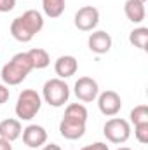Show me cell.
<instances>
[{
    "label": "cell",
    "mask_w": 148,
    "mask_h": 150,
    "mask_svg": "<svg viewBox=\"0 0 148 150\" xmlns=\"http://www.w3.org/2000/svg\"><path fill=\"white\" fill-rule=\"evenodd\" d=\"M87 108L82 103H70L59 122V134L66 140H78L85 134Z\"/></svg>",
    "instance_id": "1"
},
{
    "label": "cell",
    "mask_w": 148,
    "mask_h": 150,
    "mask_svg": "<svg viewBox=\"0 0 148 150\" xmlns=\"http://www.w3.org/2000/svg\"><path fill=\"white\" fill-rule=\"evenodd\" d=\"M42 28H44V16L35 9H30V11L23 12L21 16H18L16 19H12L11 35L18 42L26 44L35 37Z\"/></svg>",
    "instance_id": "2"
},
{
    "label": "cell",
    "mask_w": 148,
    "mask_h": 150,
    "mask_svg": "<svg viewBox=\"0 0 148 150\" xmlns=\"http://www.w3.org/2000/svg\"><path fill=\"white\" fill-rule=\"evenodd\" d=\"M32 70H33V67L30 63L28 54L26 52H18L11 58L9 63H5L2 67L0 77H2L5 86H18L30 75Z\"/></svg>",
    "instance_id": "3"
},
{
    "label": "cell",
    "mask_w": 148,
    "mask_h": 150,
    "mask_svg": "<svg viewBox=\"0 0 148 150\" xmlns=\"http://www.w3.org/2000/svg\"><path fill=\"white\" fill-rule=\"evenodd\" d=\"M42 98L45 100L47 105L54 107V108H59L63 107L65 103H68V98H70V87L68 84L63 80V79H49L44 87H42Z\"/></svg>",
    "instance_id": "4"
},
{
    "label": "cell",
    "mask_w": 148,
    "mask_h": 150,
    "mask_svg": "<svg viewBox=\"0 0 148 150\" xmlns=\"http://www.w3.org/2000/svg\"><path fill=\"white\" fill-rule=\"evenodd\" d=\"M42 107V96L35 89H25L19 93L16 101V115L19 120H32Z\"/></svg>",
    "instance_id": "5"
},
{
    "label": "cell",
    "mask_w": 148,
    "mask_h": 150,
    "mask_svg": "<svg viewBox=\"0 0 148 150\" xmlns=\"http://www.w3.org/2000/svg\"><path fill=\"white\" fill-rule=\"evenodd\" d=\"M103 134L110 143L120 145V143H125L131 138V126L125 119L111 117L103 126Z\"/></svg>",
    "instance_id": "6"
},
{
    "label": "cell",
    "mask_w": 148,
    "mask_h": 150,
    "mask_svg": "<svg viewBox=\"0 0 148 150\" xmlns=\"http://www.w3.org/2000/svg\"><path fill=\"white\" fill-rule=\"evenodd\" d=\"M73 23L80 32H92L99 23V11L92 5H84L75 12Z\"/></svg>",
    "instance_id": "7"
},
{
    "label": "cell",
    "mask_w": 148,
    "mask_h": 150,
    "mask_svg": "<svg viewBox=\"0 0 148 150\" xmlns=\"http://www.w3.org/2000/svg\"><path fill=\"white\" fill-rule=\"evenodd\" d=\"M75 96L84 103H92L99 94V86L91 77H80L73 86Z\"/></svg>",
    "instance_id": "8"
},
{
    "label": "cell",
    "mask_w": 148,
    "mask_h": 150,
    "mask_svg": "<svg viewBox=\"0 0 148 150\" xmlns=\"http://www.w3.org/2000/svg\"><path fill=\"white\" fill-rule=\"evenodd\" d=\"M98 107L99 112L106 117H115L122 108V98L118 96V93L115 91H103L101 94H98Z\"/></svg>",
    "instance_id": "9"
},
{
    "label": "cell",
    "mask_w": 148,
    "mask_h": 150,
    "mask_svg": "<svg viewBox=\"0 0 148 150\" xmlns=\"http://www.w3.org/2000/svg\"><path fill=\"white\" fill-rule=\"evenodd\" d=\"M23 142L26 147L30 149H40L42 145L47 143V131L45 127L38 126V124H30L23 129Z\"/></svg>",
    "instance_id": "10"
},
{
    "label": "cell",
    "mask_w": 148,
    "mask_h": 150,
    "mask_svg": "<svg viewBox=\"0 0 148 150\" xmlns=\"http://www.w3.org/2000/svg\"><path fill=\"white\" fill-rule=\"evenodd\" d=\"M87 45L89 49L94 52V54H106L111 49V37L110 33L103 32V30H98V32H92L89 38H87Z\"/></svg>",
    "instance_id": "11"
},
{
    "label": "cell",
    "mask_w": 148,
    "mask_h": 150,
    "mask_svg": "<svg viewBox=\"0 0 148 150\" xmlns=\"http://www.w3.org/2000/svg\"><path fill=\"white\" fill-rule=\"evenodd\" d=\"M78 70V63H77V58L70 56V54H65V56H59L54 63V72L58 75V79H70L73 77Z\"/></svg>",
    "instance_id": "12"
},
{
    "label": "cell",
    "mask_w": 148,
    "mask_h": 150,
    "mask_svg": "<svg viewBox=\"0 0 148 150\" xmlns=\"http://www.w3.org/2000/svg\"><path fill=\"white\" fill-rule=\"evenodd\" d=\"M124 12L127 16V19L134 25H140L145 21L147 16V9H145V2L140 0H125L124 4Z\"/></svg>",
    "instance_id": "13"
},
{
    "label": "cell",
    "mask_w": 148,
    "mask_h": 150,
    "mask_svg": "<svg viewBox=\"0 0 148 150\" xmlns=\"http://www.w3.org/2000/svg\"><path fill=\"white\" fill-rule=\"evenodd\" d=\"M21 133H23V126L19 119H4L0 122V138L12 143L21 136Z\"/></svg>",
    "instance_id": "14"
},
{
    "label": "cell",
    "mask_w": 148,
    "mask_h": 150,
    "mask_svg": "<svg viewBox=\"0 0 148 150\" xmlns=\"http://www.w3.org/2000/svg\"><path fill=\"white\" fill-rule=\"evenodd\" d=\"M26 54H28V58H30V63H32L33 70H42V68H47V67H49V63H51L49 52H47L45 49L33 47V49H30Z\"/></svg>",
    "instance_id": "15"
},
{
    "label": "cell",
    "mask_w": 148,
    "mask_h": 150,
    "mask_svg": "<svg viewBox=\"0 0 148 150\" xmlns=\"http://www.w3.org/2000/svg\"><path fill=\"white\" fill-rule=\"evenodd\" d=\"M42 7H44V12L47 18L56 19L65 12L66 0H42Z\"/></svg>",
    "instance_id": "16"
},
{
    "label": "cell",
    "mask_w": 148,
    "mask_h": 150,
    "mask_svg": "<svg viewBox=\"0 0 148 150\" xmlns=\"http://www.w3.org/2000/svg\"><path fill=\"white\" fill-rule=\"evenodd\" d=\"M129 42L141 49V51H147V44H148V28L147 26H138L134 28L131 33H129Z\"/></svg>",
    "instance_id": "17"
},
{
    "label": "cell",
    "mask_w": 148,
    "mask_h": 150,
    "mask_svg": "<svg viewBox=\"0 0 148 150\" xmlns=\"http://www.w3.org/2000/svg\"><path fill=\"white\" fill-rule=\"evenodd\" d=\"M131 122L136 126V124H145L148 122V107L147 105H138L131 110Z\"/></svg>",
    "instance_id": "18"
},
{
    "label": "cell",
    "mask_w": 148,
    "mask_h": 150,
    "mask_svg": "<svg viewBox=\"0 0 148 150\" xmlns=\"http://www.w3.org/2000/svg\"><path fill=\"white\" fill-rule=\"evenodd\" d=\"M134 136H136V140L140 143L147 145L148 143V122H145V124H136L134 126Z\"/></svg>",
    "instance_id": "19"
},
{
    "label": "cell",
    "mask_w": 148,
    "mask_h": 150,
    "mask_svg": "<svg viewBox=\"0 0 148 150\" xmlns=\"http://www.w3.org/2000/svg\"><path fill=\"white\" fill-rule=\"evenodd\" d=\"M16 7V0H0V12H11Z\"/></svg>",
    "instance_id": "20"
},
{
    "label": "cell",
    "mask_w": 148,
    "mask_h": 150,
    "mask_svg": "<svg viewBox=\"0 0 148 150\" xmlns=\"http://www.w3.org/2000/svg\"><path fill=\"white\" fill-rule=\"evenodd\" d=\"M80 150H110V147L103 142H96V143H91V145H85Z\"/></svg>",
    "instance_id": "21"
},
{
    "label": "cell",
    "mask_w": 148,
    "mask_h": 150,
    "mask_svg": "<svg viewBox=\"0 0 148 150\" xmlns=\"http://www.w3.org/2000/svg\"><path fill=\"white\" fill-rule=\"evenodd\" d=\"M9 96H11V91H9V86H5V84H0V105H4V103H7V100H9Z\"/></svg>",
    "instance_id": "22"
},
{
    "label": "cell",
    "mask_w": 148,
    "mask_h": 150,
    "mask_svg": "<svg viewBox=\"0 0 148 150\" xmlns=\"http://www.w3.org/2000/svg\"><path fill=\"white\" fill-rule=\"evenodd\" d=\"M0 150H12V145H11V142H7V140L0 138Z\"/></svg>",
    "instance_id": "23"
},
{
    "label": "cell",
    "mask_w": 148,
    "mask_h": 150,
    "mask_svg": "<svg viewBox=\"0 0 148 150\" xmlns=\"http://www.w3.org/2000/svg\"><path fill=\"white\" fill-rule=\"evenodd\" d=\"M42 150H61V147L56 145V143H49V145H44Z\"/></svg>",
    "instance_id": "24"
},
{
    "label": "cell",
    "mask_w": 148,
    "mask_h": 150,
    "mask_svg": "<svg viewBox=\"0 0 148 150\" xmlns=\"http://www.w3.org/2000/svg\"><path fill=\"white\" fill-rule=\"evenodd\" d=\"M117 150H132V149H129V147H120V149H117Z\"/></svg>",
    "instance_id": "25"
},
{
    "label": "cell",
    "mask_w": 148,
    "mask_h": 150,
    "mask_svg": "<svg viewBox=\"0 0 148 150\" xmlns=\"http://www.w3.org/2000/svg\"><path fill=\"white\" fill-rule=\"evenodd\" d=\"M140 2H147V0H140Z\"/></svg>",
    "instance_id": "26"
}]
</instances>
